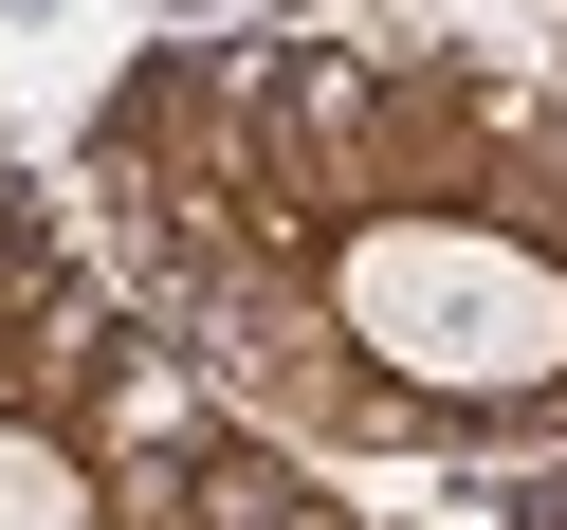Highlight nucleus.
Wrapping results in <instances>:
<instances>
[{"instance_id":"nucleus-2","label":"nucleus","mask_w":567,"mask_h":530,"mask_svg":"<svg viewBox=\"0 0 567 530\" xmlns=\"http://www.w3.org/2000/svg\"><path fill=\"white\" fill-rule=\"evenodd\" d=\"M0 530H74V476H55L38 439H0Z\"/></svg>"},{"instance_id":"nucleus-1","label":"nucleus","mask_w":567,"mask_h":530,"mask_svg":"<svg viewBox=\"0 0 567 530\" xmlns=\"http://www.w3.org/2000/svg\"><path fill=\"white\" fill-rule=\"evenodd\" d=\"M348 330L421 384H549L567 366V274L530 238H476V220H384L348 257Z\"/></svg>"}]
</instances>
